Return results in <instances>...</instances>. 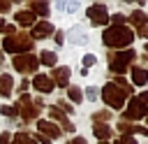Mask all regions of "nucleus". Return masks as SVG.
I'll return each instance as SVG.
<instances>
[{"label":"nucleus","instance_id":"37","mask_svg":"<svg viewBox=\"0 0 148 144\" xmlns=\"http://www.w3.org/2000/svg\"><path fill=\"white\" fill-rule=\"evenodd\" d=\"M0 30H5V21L2 19H0Z\"/></svg>","mask_w":148,"mask_h":144},{"label":"nucleus","instance_id":"3","mask_svg":"<svg viewBox=\"0 0 148 144\" xmlns=\"http://www.w3.org/2000/svg\"><path fill=\"white\" fill-rule=\"evenodd\" d=\"M106 58H109V67L113 70V72H125L127 70V65L136 58V53L132 51V49H127V51H109L106 53Z\"/></svg>","mask_w":148,"mask_h":144},{"label":"nucleus","instance_id":"11","mask_svg":"<svg viewBox=\"0 0 148 144\" xmlns=\"http://www.w3.org/2000/svg\"><path fill=\"white\" fill-rule=\"evenodd\" d=\"M32 86H35L39 93H51V91L56 88V84L51 81V77H44V74H37V77L32 79Z\"/></svg>","mask_w":148,"mask_h":144},{"label":"nucleus","instance_id":"34","mask_svg":"<svg viewBox=\"0 0 148 144\" xmlns=\"http://www.w3.org/2000/svg\"><path fill=\"white\" fill-rule=\"evenodd\" d=\"M35 139H39L42 144H51V139H49V137H44V135H39V137H35Z\"/></svg>","mask_w":148,"mask_h":144},{"label":"nucleus","instance_id":"29","mask_svg":"<svg viewBox=\"0 0 148 144\" xmlns=\"http://www.w3.org/2000/svg\"><path fill=\"white\" fill-rule=\"evenodd\" d=\"M12 142V135L9 132H0V144H9Z\"/></svg>","mask_w":148,"mask_h":144},{"label":"nucleus","instance_id":"26","mask_svg":"<svg viewBox=\"0 0 148 144\" xmlns=\"http://www.w3.org/2000/svg\"><path fill=\"white\" fill-rule=\"evenodd\" d=\"M116 144H136V139L132 135H123L120 139H116Z\"/></svg>","mask_w":148,"mask_h":144},{"label":"nucleus","instance_id":"5","mask_svg":"<svg viewBox=\"0 0 148 144\" xmlns=\"http://www.w3.org/2000/svg\"><path fill=\"white\" fill-rule=\"evenodd\" d=\"M16 114H21L23 118H37V114H39V107L32 102V98L28 95V93H23L21 98H18V102H16V109H14Z\"/></svg>","mask_w":148,"mask_h":144},{"label":"nucleus","instance_id":"22","mask_svg":"<svg viewBox=\"0 0 148 144\" xmlns=\"http://www.w3.org/2000/svg\"><path fill=\"white\" fill-rule=\"evenodd\" d=\"M37 60L44 63V65H49V67H56V53H53V51H42V56H39Z\"/></svg>","mask_w":148,"mask_h":144},{"label":"nucleus","instance_id":"9","mask_svg":"<svg viewBox=\"0 0 148 144\" xmlns=\"http://www.w3.org/2000/svg\"><path fill=\"white\" fill-rule=\"evenodd\" d=\"M51 81H56L60 88H67V84H69V67H65V65H60V67H53V72H51Z\"/></svg>","mask_w":148,"mask_h":144},{"label":"nucleus","instance_id":"13","mask_svg":"<svg viewBox=\"0 0 148 144\" xmlns=\"http://www.w3.org/2000/svg\"><path fill=\"white\" fill-rule=\"evenodd\" d=\"M118 128H120V132H123V135H132V132H141V135H148V128H141V125H132V123H127L125 118H120V121H118Z\"/></svg>","mask_w":148,"mask_h":144},{"label":"nucleus","instance_id":"8","mask_svg":"<svg viewBox=\"0 0 148 144\" xmlns=\"http://www.w3.org/2000/svg\"><path fill=\"white\" fill-rule=\"evenodd\" d=\"M143 116H148V109L143 107V102H141L139 98H132V100H130V107H127L125 114H123V118L127 121V118H143Z\"/></svg>","mask_w":148,"mask_h":144},{"label":"nucleus","instance_id":"19","mask_svg":"<svg viewBox=\"0 0 148 144\" xmlns=\"http://www.w3.org/2000/svg\"><path fill=\"white\" fill-rule=\"evenodd\" d=\"M51 118H53V121H60V123H62V128H65V130H72V128H74V125H72V123H69V118H67V116H65V114H62V111H60V109H56V107H53V109H51Z\"/></svg>","mask_w":148,"mask_h":144},{"label":"nucleus","instance_id":"16","mask_svg":"<svg viewBox=\"0 0 148 144\" xmlns=\"http://www.w3.org/2000/svg\"><path fill=\"white\" fill-rule=\"evenodd\" d=\"M12 88H14L12 77H9V74H0V95H2V98L12 95Z\"/></svg>","mask_w":148,"mask_h":144},{"label":"nucleus","instance_id":"12","mask_svg":"<svg viewBox=\"0 0 148 144\" xmlns=\"http://www.w3.org/2000/svg\"><path fill=\"white\" fill-rule=\"evenodd\" d=\"M37 130H39L44 137H49V139H53V137L58 139V137H60V128H56L51 121H37Z\"/></svg>","mask_w":148,"mask_h":144},{"label":"nucleus","instance_id":"30","mask_svg":"<svg viewBox=\"0 0 148 144\" xmlns=\"http://www.w3.org/2000/svg\"><path fill=\"white\" fill-rule=\"evenodd\" d=\"M86 98H88V100H95V98H97V91H95V88L90 86V88L86 91Z\"/></svg>","mask_w":148,"mask_h":144},{"label":"nucleus","instance_id":"23","mask_svg":"<svg viewBox=\"0 0 148 144\" xmlns=\"http://www.w3.org/2000/svg\"><path fill=\"white\" fill-rule=\"evenodd\" d=\"M67 95H69V100H72V102H76V105H79V102H83V93H81V88H79V86H69V88H67Z\"/></svg>","mask_w":148,"mask_h":144},{"label":"nucleus","instance_id":"1","mask_svg":"<svg viewBox=\"0 0 148 144\" xmlns=\"http://www.w3.org/2000/svg\"><path fill=\"white\" fill-rule=\"evenodd\" d=\"M132 39H134V33L127 26H111L102 33V42L111 49H125L132 44Z\"/></svg>","mask_w":148,"mask_h":144},{"label":"nucleus","instance_id":"21","mask_svg":"<svg viewBox=\"0 0 148 144\" xmlns=\"http://www.w3.org/2000/svg\"><path fill=\"white\" fill-rule=\"evenodd\" d=\"M12 144H37V139L30 137V135H25V132H18V135L12 137Z\"/></svg>","mask_w":148,"mask_h":144},{"label":"nucleus","instance_id":"7","mask_svg":"<svg viewBox=\"0 0 148 144\" xmlns=\"http://www.w3.org/2000/svg\"><path fill=\"white\" fill-rule=\"evenodd\" d=\"M88 19L92 21V26H106L109 19H111V14L106 12L104 5H90L88 7Z\"/></svg>","mask_w":148,"mask_h":144},{"label":"nucleus","instance_id":"6","mask_svg":"<svg viewBox=\"0 0 148 144\" xmlns=\"http://www.w3.org/2000/svg\"><path fill=\"white\" fill-rule=\"evenodd\" d=\"M37 65H39V60H37L35 53H18V56H14V67L18 72H23V74L37 70Z\"/></svg>","mask_w":148,"mask_h":144},{"label":"nucleus","instance_id":"18","mask_svg":"<svg viewBox=\"0 0 148 144\" xmlns=\"http://www.w3.org/2000/svg\"><path fill=\"white\" fill-rule=\"evenodd\" d=\"M130 23H134L136 28H143V26H148V14H143V12H132V14H130Z\"/></svg>","mask_w":148,"mask_h":144},{"label":"nucleus","instance_id":"15","mask_svg":"<svg viewBox=\"0 0 148 144\" xmlns=\"http://www.w3.org/2000/svg\"><path fill=\"white\" fill-rule=\"evenodd\" d=\"M92 132H95V137H97L99 142H106V139L111 137V125H106V123H95V125H92Z\"/></svg>","mask_w":148,"mask_h":144},{"label":"nucleus","instance_id":"17","mask_svg":"<svg viewBox=\"0 0 148 144\" xmlns=\"http://www.w3.org/2000/svg\"><path fill=\"white\" fill-rule=\"evenodd\" d=\"M14 19H16V23H18V26H32V23H35L32 12H28V9H23V12L14 14Z\"/></svg>","mask_w":148,"mask_h":144},{"label":"nucleus","instance_id":"25","mask_svg":"<svg viewBox=\"0 0 148 144\" xmlns=\"http://www.w3.org/2000/svg\"><path fill=\"white\" fill-rule=\"evenodd\" d=\"M125 19H127L125 14H113L109 21H113V26H123V23H125Z\"/></svg>","mask_w":148,"mask_h":144},{"label":"nucleus","instance_id":"2","mask_svg":"<svg viewBox=\"0 0 148 144\" xmlns=\"http://www.w3.org/2000/svg\"><path fill=\"white\" fill-rule=\"evenodd\" d=\"M2 49L5 51H21V53H30L32 51V37L25 35V33H14V35H7L5 42H2Z\"/></svg>","mask_w":148,"mask_h":144},{"label":"nucleus","instance_id":"24","mask_svg":"<svg viewBox=\"0 0 148 144\" xmlns=\"http://www.w3.org/2000/svg\"><path fill=\"white\" fill-rule=\"evenodd\" d=\"M95 63H97V58H95L92 53H86V56H83V67H86V70H88L90 65H95Z\"/></svg>","mask_w":148,"mask_h":144},{"label":"nucleus","instance_id":"32","mask_svg":"<svg viewBox=\"0 0 148 144\" xmlns=\"http://www.w3.org/2000/svg\"><path fill=\"white\" fill-rule=\"evenodd\" d=\"M139 100H141V102H143V107L148 109V93H141V95H139Z\"/></svg>","mask_w":148,"mask_h":144},{"label":"nucleus","instance_id":"33","mask_svg":"<svg viewBox=\"0 0 148 144\" xmlns=\"http://www.w3.org/2000/svg\"><path fill=\"white\" fill-rule=\"evenodd\" d=\"M106 116H109V111H97L92 118H106Z\"/></svg>","mask_w":148,"mask_h":144},{"label":"nucleus","instance_id":"36","mask_svg":"<svg viewBox=\"0 0 148 144\" xmlns=\"http://www.w3.org/2000/svg\"><path fill=\"white\" fill-rule=\"evenodd\" d=\"M9 9V2H0V12H7Z\"/></svg>","mask_w":148,"mask_h":144},{"label":"nucleus","instance_id":"4","mask_svg":"<svg viewBox=\"0 0 148 144\" xmlns=\"http://www.w3.org/2000/svg\"><path fill=\"white\" fill-rule=\"evenodd\" d=\"M102 100H104L111 109H123V105H125V93H123L116 84H106V86L102 88Z\"/></svg>","mask_w":148,"mask_h":144},{"label":"nucleus","instance_id":"27","mask_svg":"<svg viewBox=\"0 0 148 144\" xmlns=\"http://www.w3.org/2000/svg\"><path fill=\"white\" fill-rule=\"evenodd\" d=\"M58 107H62V114H65V111H74V107H72L67 100H60V102H58Z\"/></svg>","mask_w":148,"mask_h":144},{"label":"nucleus","instance_id":"20","mask_svg":"<svg viewBox=\"0 0 148 144\" xmlns=\"http://www.w3.org/2000/svg\"><path fill=\"white\" fill-rule=\"evenodd\" d=\"M30 9H32V16H37V12H39V16H46L51 7L46 2H30Z\"/></svg>","mask_w":148,"mask_h":144},{"label":"nucleus","instance_id":"10","mask_svg":"<svg viewBox=\"0 0 148 144\" xmlns=\"http://www.w3.org/2000/svg\"><path fill=\"white\" fill-rule=\"evenodd\" d=\"M53 33V26L49 23V21H42V23H35L32 26V39H44V37H49Z\"/></svg>","mask_w":148,"mask_h":144},{"label":"nucleus","instance_id":"38","mask_svg":"<svg viewBox=\"0 0 148 144\" xmlns=\"http://www.w3.org/2000/svg\"><path fill=\"white\" fill-rule=\"evenodd\" d=\"M2 60H5V56H2V53H0V65H2Z\"/></svg>","mask_w":148,"mask_h":144},{"label":"nucleus","instance_id":"14","mask_svg":"<svg viewBox=\"0 0 148 144\" xmlns=\"http://www.w3.org/2000/svg\"><path fill=\"white\" fill-rule=\"evenodd\" d=\"M132 81L136 86H146L148 84V70L146 67H132Z\"/></svg>","mask_w":148,"mask_h":144},{"label":"nucleus","instance_id":"28","mask_svg":"<svg viewBox=\"0 0 148 144\" xmlns=\"http://www.w3.org/2000/svg\"><path fill=\"white\" fill-rule=\"evenodd\" d=\"M0 111H2L5 116H14V114H16V111H14V107H7V105H2V107H0Z\"/></svg>","mask_w":148,"mask_h":144},{"label":"nucleus","instance_id":"31","mask_svg":"<svg viewBox=\"0 0 148 144\" xmlns=\"http://www.w3.org/2000/svg\"><path fill=\"white\" fill-rule=\"evenodd\" d=\"M134 35H139V37H143V39H148V26L139 28V33H134Z\"/></svg>","mask_w":148,"mask_h":144},{"label":"nucleus","instance_id":"35","mask_svg":"<svg viewBox=\"0 0 148 144\" xmlns=\"http://www.w3.org/2000/svg\"><path fill=\"white\" fill-rule=\"evenodd\" d=\"M69 144H86V139H83V137H74Z\"/></svg>","mask_w":148,"mask_h":144},{"label":"nucleus","instance_id":"39","mask_svg":"<svg viewBox=\"0 0 148 144\" xmlns=\"http://www.w3.org/2000/svg\"><path fill=\"white\" fill-rule=\"evenodd\" d=\"M143 51H146V58H148V44H146V49H143Z\"/></svg>","mask_w":148,"mask_h":144}]
</instances>
